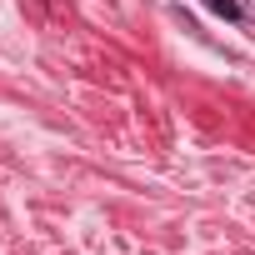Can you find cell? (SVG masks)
<instances>
[{
	"label": "cell",
	"mask_w": 255,
	"mask_h": 255,
	"mask_svg": "<svg viewBox=\"0 0 255 255\" xmlns=\"http://www.w3.org/2000/svg\"><path fill=\"white\" fill-rule=\"evenodd\" d=\"M205 5H210L215 15H225V20H240V5H235V0H205Z\"/></svg>",
	"instance_id": "1"
}]
</instances>
